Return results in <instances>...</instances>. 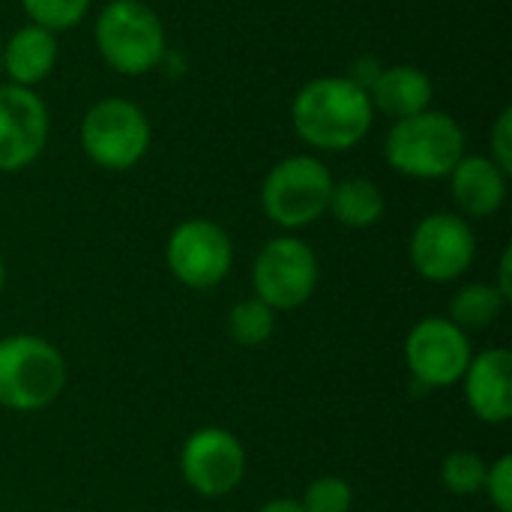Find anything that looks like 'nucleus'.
Wrapping results in <instances>:
<instances>
[{"label": "nucleus", "mask_w": 512, "mask_h": 512, "mask_svg": "<svg viewBox=\"0 0 512 512\" xmlns=\"http://www.w3.org/2000/svg\"><path fill=\"white\" fill-rule=\"evenodd\" d=\"M489 462L474 450H453L441 462V483L456 498H474L483 492Z\"/></svg>", "instance_id": "aec40b11"}, {"label": "nucleus", "mask_w": 512, "mask_h": 512, "mask_svg": "<svg viewBox=\"0 0 512 512\" xmlns=\"http://www.w3.org/2000/svg\"><path fill=\"white\" fill-rule=\"evenodd\" d=\"M0 75H3V42H0Z\"/></svg>", "instance_id": "cd10ccee"}, {"label": "nucleus", "mask_w": 512, "mask_h": 512, "mask_svg": "<svg viewBox=\"0 0 512 512\" xmlns=\"http://www.w3.org/2000/svg\"><path fill=\"white\" fill-rule=\"evenodd\" d=\"M462 390L471 414L480 423L504 426L512 417V354L507 348H489L471 357L462 375Z\"/></svg>", "instance_id": "ddd939ff"}, {"label": "nucleus", "mask_w": 512, "mask_h": 512, "mask_svg": "<svg viewBox=\"0 0 512 512\" xmlns=\"http://www.w3.org/2000/svg\"><path fill=\"white\" fill-rule=\"evenodd\" d=\"M375 123L369 93L348 75H321L306 81L291 102L297 138L321 153L357 147Z\"/></svg>", "instance_id": "f257e3e1"}, {"label": "nucleus", "mask_w": 512, "mask_h": 512, "mask_svg": "<svg viewBox=\"0 0 512 512\" xmlns=\"http://www.w3.org/2000/svg\"><path fill=\"white\" fill-rule=\"evenodd\" d=\"M165 267L189 291L222 285L234 267L231 234L213 219H183L165 240Z\"/></svg>", "instance_id": "6e6552de"}, {"label": "nucleus", "mask_w": 512, "mask_h": 512, "mask_svg": "<svg viewBox=\"0 0 512 512\" xmlns=\"http://www.w3.org/2000/svg\"><path fill=\"white\" fill-rule=\"evenodd\" d=\"M57 57V33L27 21L3 42V75L9 84L36 90L57 69Z\"/></svg>", "instance_id": "dca6fc26"}, {"label": "nucleus", "mask_w": 512, "mask_h": 512, "mask_svg": "<svg viewBox=\"0 0 512 512\" xmlns=\"http://www.w3.org/2000/svg\"><path fill=\"white\" fill-rule=\"evenodd\" d=\"M447 180L453 204L465 219L495 216L510 195V174L483 153H465L447 174Z\"/></svg>", "instance_id": "4468645a"}, {"label": "nucleus", "mask_w": 512, "mask_h": 512, "mask_svg": "<svg viewBox=\"0 0 512 512\" xmlns=\"http://www.w3.org/2000/svg\"><path fill=\"white\" fill-rule=\"evenodd\" d=\"M498 288V294L510 303L512 300V249H504L501 264H498V282H492Z\"/></svg>", "instance_id": "393cba45"}, {"label": "nucleus", "mask_w": 512, "mask_h": 512, "mask_svg": "<svg viewBox=\"0 0 512 512\" xmlns=\"http://www.w3.org/2000/svg\"><path fill=\"white\" fill-rule=\"evenodd\" d=\"M258 512H303V507H300L297 498H273V501H267Z\"/></svg>", "instance_id": "a878e982"}, {"label": "nucleus", "mask_w": 512, "mask_h": 512, "mask_svg": "<svg viewBox=\"0 0 512 512\" xmlns=\"http://www.w3.org/2000/svg\"><path fill=\"white\" fill-rule=\"evenodd\" d=\"M327 213L342 228L366 231V228H375L384 219L387 198H384V189L375 180H369V177H345V180H333Z\"/></svg>", "instance_id": "f3484780"}, {"label": "nucleus", "mask_w": 512, "mask_h": 512, "mask_svg": "<svg viewBox=\"0 0 512 512\" xmlns=\"http://www.w3.org/2000/svg\"><path fill=\"white\" fill-rule=\"evenodd\" d=\"M474 357L471 339L450 318L426 315L405 336V369L420 390H444L462 381Z\"/></svg>", "instance_id": "1a4fd4ad"}, {"label": "nucleus", "mask_w": 512, "mask_h": 512, "mask_svg": "<svg viewBox=\"0 0 512 512\" xmlns=\"http://www.w3.org/2000/svg\"><path fill=\"white\" fill-rule=\"evenodd\" d=\"M93 45L108 69L141 78L165 60L168 36L159 12L144 0H108L93 21Z\"/></svg>", "instance_id": "f03ea898"}, {"label": "nucleus", "mask_w": 512, "mask_h": 512, "mask_svg": "<svg viewBox=\"0 0 512 512\" xmlns=\"http://www.w3.org/2000/svg\"><path fill=\"white\" fill-rule=\"evenodd\" d=\"M408 258L420 279L435 285L456 282L477 258V234L459 213H429L411 231Z\"/></svg>", "instance_id": "9d476101"}, {"label": "nucleus", "mask_w": 512, "mask_h": 512, "mask_svg": "<svg viewBox=\"0 0 512 512\" xmlns=\"http://www.w3.org/2000/svg\"><path fill=\"white\" fill-rule=\"evenodd\" d=\"M366 93L375 114L402 120L432 108L435 84L426 69L414 63H393V66H381V72L375 75Z\"/></svg>", "instance_id": "2eb2a0df"}, {"label": "nucleus", "mask_w": 512, "mask_h": 512, "mask_svg": "<svg viewBox=\"0 0 512 512\" xmlns=\"http://www.w3.org/2000/svg\"><path fill=\"white\" fill-rule=\"evenodd\" d=\"M303 512H351L354 507V489L345 477H318L306 486L300 498Z\"/></svg>", "instance_id": "4be33fe9"}, {"label": "nucleus", "mask_w": 512, "mask_h": 512, "mask_svg": "<svg viewBox=\"0 0 512 512\" xmlns=\"http://www.w3.org/2000/svg\"><path fill=\"white\" fill-rule=\"evenodd\" d=\"M6 288V264H3V255H0V294Z\"/></svg>", "instance_id": "bb28decb"}, {"label": "nucleus", "mask_w": 512, "mask_h": 512, "mask_svg": "<svg viewBox=\"0 0 512 512\" xmlns=\"http://www.w3.org/2000/svg\"><path fill=\"white\" fill-rule=\"evenodd\" d=\"M483 492L489 495L492 507L498 512H512V456L504 453L498 456L489 471H486V483Z\"/></svg>", "instance_id": "5701e85b"}, {"label": "nucleus", "mask_w": 512, "mask_h": 512, "mask_svg": "<svg viewBox=\"0 0 512 512\" xmlns=\"http://www.w3.org/2000/svg\"><path fill=\"white\" fill-rule=\"evenodd\" d=\"M78 141L84 156L111 174L132 171L153 144V126L141 105L123 96H105L81 117Z\"/></svg>", "instance_id": "423d86ee"}, {"label": "nucleus", "mask_w": 512, "mask_h": 512, "mask_svg": "<svg viewBox=\"0 0 512 512\" xmlns=\"http://www.w3.org/2000/svg\"><path fill=\"white\" fill-rule=\"evenodd\" d=\"M93 0H21V9L30 24H39L51 33H63L78 27Z\"/></svg>", "instance_id": "412c9836"}, {"label": "nucleus", "mask_w": 512, "mask_h": 512, "mask_svg": "<svg viewBox=\"0 0 512 512\" xmlns=\"http://www.w3.org/2000/svg\"><path fill=\"white\" fill-rule=\"evenodd\" d=\"M276 330V312L258 297H246L228 312V336L240 348H261Z\"/></svg>", "instance_id": "6ab92c4d"}, {"label": "nucleus", "mask_w": 512, "mask_h": 512, "mask_svg": "<svg viewBox=\"0 0 512 512\" xmlns=\"http://www.w3.org/2000/svg\"><path fill=\"white\" fill-rule=\"evenodd\" d=\"M51 132L45 99L30 90L3 81L0 84V174H18L30 168Z\"/></svg>", "instance_id": "f8f14e48"}, {"label": "nucleus", "mask_w": 512, "mask_h": 512, "mask_svg": "<svg viewBox=\"0 0 512 512\" xmlns=\"http://www.w3.org/2000/svg\"><path fill=\"white\" fill-rule=\"evenodd\" d=\"M318 279L321 267L315 249L294 234L267 240L252 261L255 297L273 312H291L306 306L318 291Z\"/></svg>", "instance_id": "0eeeda50"}, {"label": "nucleus", "mask_w": 512, "mask_h": 512, "mask_svg": "<svg viewBox=\"0 0 512 512\" xmlns=\"http://www.w3.org/2000/svg\"><path fill=\"white\" fill-rule=\"evenodd\" d=\"M465 153V129L435 108L393 120L384 135L387 165L408 180H444Z\"/></svg>", "instance_id": "7ed1b4c3"}, {"label": "nucleus", "mask_w": 512, "mask_h": 512, "mask_svg": "<svg viewBox=\"0 0 512 512\" xmlns=\"http://www.w3.org/2000/svg\"><path fill=\"white\" fill-rule=\"evenodd\" d=\"M489 159L512 174V108H501L489 129Z\"/></svg>", "instance_id": "b1692460"}, {"label": "nucleus", "mask_w": 512, "mask_h": 512, "mask_svg": "<svg viewBox=\"0 0 512 512\" xmlns=\"http://www.w3.org/2000/svg\"><path fill=\"white\" fill-rule=\"evenodd\" d=\"M177 465L195 495L216 501L240 489L249 459L243 441L234 432L222 426H201L183 441Z\"/></svg>", "instance_id": "9b49d317"}, {"label": "nucleus", "mask_w": 512, "mask_h": 512, "mask_svg": "<svg viewBox=\"0 0 512 512\" xmlns=\"http://www.w3.org/2000/svg\"><path fill=\"white\" fill-rule=\"evenodd\" d=\"M504 309H507V300L498 294L492 282H468L450 300V321L462 327L465 333L489 330L504 315Z\"/></svg>", "instance_id": "a211bd4d"}, {"label": "nucleus", "mask_w": 512, "mask_h": 512, "mask_svg": "<svg viewBox=\"0 0 512 512\" xmlns=\"http://www.w3.org/2000/svg\"><path fill=\"white\" fill-rule=\"evenodd\" d=\"M66 387V360L60 348L33 333L0 339V408L15 414L45 411Z\"/></svg>", "instance_id": "20e7f679"}, {"label": "nucleus", "mask_w": 512, "mask_h": 512, "mask_svg": "<svg viewBox=\"0 0 512 512\" xmlns=\"http://www.w3.org/2000/svg\"><path fill=\"white\" fill-rule=\"evenodd\" d=\"M330 168L312 153H294L279 159L261 180V213L282 231H300L327 216L333 189Z\"/></svg>", "instance_id": "39448f33"}]
</instances>
